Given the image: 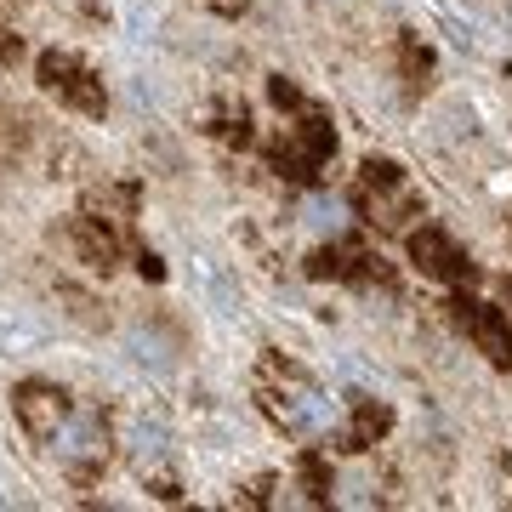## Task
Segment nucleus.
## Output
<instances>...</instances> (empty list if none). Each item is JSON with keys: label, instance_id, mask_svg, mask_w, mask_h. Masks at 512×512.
<instances>
[{"label": "nucleus", "instance_id": "f257e3e1", "mask_svg": "<svg viewBox=\"0 0 512 512\" xmlns=\"http://www.w3.org/2000/svg\"><path fill=\"white\" fill-rule=\"evenodd\" d=\"M330 154H336V126L313 103L268 143V165H274L285 183H319V171L330 165Z\"/></svg>", "mask_w": 512, "mask_h": 512}, {"label": "nucleus", "instance_id": "f03ea898", "mask_svg": "<svg viewBox=\"0 0 512 512\" xmlns=\"http://www.w3.org/2000/svg\"><path fill=\"white\" fill-rule=\"evenodd\" d=\"M444 313H450V325H456L495 370H512V319H507V308H490V302H478V296L461 285V291L444 302Z\"/></svg>", "mask_w": 512, "mask_h": 512}, {"label": "nucleus", "instance_id": "7ed1b4c3", "mask_svg": "<svg viewBox=\"0 0 512 512\" xmlns=\"http://www.w3.org/2000/svg\"><path fill=\"white\" fill-rule=\"evenodd\" d=\"M35 80L57 103H69L74 114H86V120H103L109 114V92H103V80H97L86 63L74 52H40L35 57Z\"/></svg>", "mask_w": 512, "mask_h": 512}, {"label": "nucleus", "instance_id": "20e7f679", "mask_svg": "<svg viewBox=\"0 0 512 512\" xmlns=\"http://www.w3.org/2000/svg\"><path fill=\"white\" fill-rule=\"evenodd\" d=\"M404 239H410V262H416L427 279H439V285H456V291H461V285H467V291L478 285V262L461 251L450 234H444L439 222H421V228H410Z\"/></svg>", "mask_w": 512, "mask_h": 512}, {"label": "nucleus", "instance_id": "39448f33", "mask_svg": "<svg viewBox=\"0 0 512 512\" xmlns=\"http://www.w3.org/2000/svg\"><path fill=\"white\" fill-rule=\"evenodd\" d=\"M353 205L382 234H410V222L421 217V194L410 188V177H399V183H359L353 188Z\"/></svg>", "mask_w": 512, "mask_h": 512}, {"label": "nucleus", "instance_id": "423d86ee", "mask_svg": "<svg viewBox=\"0 0 512 512\" xmlns=\"http://www.w3.org/2000/svg\"><path fill=\"white\" fill-rule=\"evenodd\" d=\"M12 416L23 421V433L29 439H52L57 427H63V416H69V393L52 382H18L12 387Z\"/></svg>", "mask_w": 512, "mask_h": 512}, {"label": "nucleus", "instance_id": "0eeeda50", "mask_svg": "<svg viewBox=\"0 0 512 512\" xmlns=\"http://www.w3.org/2000/svg\"><path fill=\"white\" fill-rule=\"evenodd\" d=\"M63 239H69L74 256H80L86 268H97V274H114V268H120V251H126V234L109 228V222H97L92 211H80V217L63 222Z\"/></svg>", "mask_w": 512, "mask_h": 512}, {"label": "nucleus", "instance_id": "6e6552de", "mask_svg": "<svg viewBox=\"0 0 512 512\" xmlns=\"http://www.w3.org/2000/svg\"><path fill=\"white\" fill-rule=\"evenodd\" d=\"M387 433H393V404L370 399V393H353V416H348V427L336 433V450H342V456H365L370 444H382Z\"/></svg>", "mask_w": 512, "mask_h": 512}, {"label": "nucleus", "instance_id": "1a4fd4ad", "mask_svg": "<svg viewBox=\"0 0 512 512\" xmlns=\"http://www.w3.org/2000/svg\"><path fill=\"white\" fill-rule=\"evenodd\" d=\"M86 211L97 222H109L120 234H131V222H137V183H114V188H92L86 194Z\"/></svg>", "mask_w": 512, "mask_h": 512}, {"label": "nucleus", "instance_id": "9d476101", "mask_svg": "<svg viewBox=\"0 0 512 512\" xmlns=\"http://www.w3.org/2000/svg\"><path fill=\"white\" fill-rule=\"evenodd\" d=\"M433 69H439V57L421 35H399V80H404V97H421L433 86Z\"/></svg>", "mask_w": 512, "mask_h": 512}, {"label": "nucleus", "instance_id": "9b49d317", "mask_svg": "<svg viewBox=\"0 0 512 512\" xmlns=\"http://www.w3.org/2000/svg\"><path fill=\"white\" fill-rule=\"evenodd\" d=\"M296 484L308 490L313 507H325L330 501V461L319 456V450H302V456H296Z\"/></svg>", "mask_w": 512, "mask_h": 512}, {"label": "nucleus", "instance_id": "f8f14e48", "mask_svg": "<svg viewBox=\"0 0 512 512\" xmlns=\"http://www.w3.org/2000/svg\"><path fill=\"white\" fill-rule=\"evenodd\" d=\"M23 148H29V120L12 114V109H0V154L12 160V154H23Z\"/></svg>", "mask_w": 512, "mask_h": 512}, {"label": "nucleus", "instance_id": "ddd939ff", "mask_svg": "<svg viewBox=\"0 0 512 512\" xmlns=\"http://www.w3.org/2000/svg\"><path fill=\"white\" fill-rule=\"evenodd\" d=\"M222 137V143H239L251 148V120H245V109H217V126H211Z\"/></svg>", "mask_w": 512, "mask_h": 512}, {"label": "nucleus", "instance_id": "4468645a", "mask_svg": "<svg viewBox=\"0 0 512 512\" xmlns=\"http://www.w3.org/2000/svg\"><path fill=\"white\" fill-rule=\"evenodd\" d=\"M268 97H274L279 114H302V109H308L302 86H296V80H285V74H274V80H268Z\"/></svg>", "mask_w": 512, "mask_h": 512}, {"label": "nucleus", "instance_id": "2eb2a0df", "mask_svg": "<svg viewBox=\"0 0 512 512\" xmlns=\"http://www.w3.org/2000/svg\"><path fill=\"white\" fill-rule=\"evenodd\" d=\"M404 177V165H393V160H376V154H370L365 165H359V183H399Z\"/></svg>", "mask_w": 512, "mask_h": 512}, {"label": "nucleus", "instance_id": "dca6fc26", "mask_svg": "<svg viewBox=\"0 0 512 512\" xmlns=\"http://www.w3.org/2000/svg\"><path fill=\"white\" fill-rule=\"evenodd\" d=\"M274 484H279L274 473L251 478V484H245V490H239V501H245V507H268V501H274Z\"/></svg>", "mask_w": 512, "mask_h": 512}, {"label": "nucleus", "instance_id": "f3484780", "mask_svg": "<svg viewBox=\"0 0 512 512\" xmlns=\"http://www.w3.org/2000/svg\"><path fill=\"white\" fill-rule=\"evenodd\" d=\"M18 63H23V40L0 23V69H18Z\"/></svg>", "mask_w": 512, "mask_h": 512}, {"label": "nucleus", "instance_id": "a211bd4d", "mask_svg": "<svg viewBox=\"0 0 512 512\" xmlns=\"http://www.w3.org/2000/svg\"><path fill=\"white\" fill-rule=\"evenodd\" d=\"M194 6L217 12V18H245V12H251V0H194Z\"/></svg>", "mask_w": 512, "mask_h": 512}, {"label": "nucleus", "instance_id": "6ab92c4d", "mask_svg": "<svg viewBox=\"0 0 512 512\" xmlns=\"http://www.w3.org/2000/svg\"><path fill=\"white\" fill-rule=\"evenodd\" d=\"M137 274H143V279H165V262L154 251H137Z\"/></svg>", "mask_w": 512, "mask_h": 512}, {"label": "nucleus", "instance_id": "aec40b11", "mask_svg": "<svg viewBox=\"0 0 512 512\" xmlns=\"http://www.w3.org/2000/svg\"><path fill=\"white\" fill-rule=\"evenodd\" d=\"M148 484H154V495H160V501H177V495H183V490H177V478H171V473H154V478H148Z\"/></svg>", "mask_w": 512, "mask_h": 512}, {"label": "nucleus", "instance_id": "412c9836", "mask_svg": "<svg viewBox=\"0 0 512 512\" xmlns=\"http://www.w3.org/2000/svg\"><path fill=\"white\" fill-rule=\"evenodd\" d=\"M501 308H507V319H512V274L501 279Z\"/></svg>", "mask_w": 512, "mask_h": 512}, {"label": "nucleus", "instance_id": "4be33fe9", "mask_svg": "<svg viewBox=\"0 0 512 512\" xmlns=\"http://www.w3.org/2000/svg\"><path fill=\"white\" fill-rule=\"evenodd\" d=\"M6 6H12V0H0V12H6Z\"/></svg>", "mask_w": 512, "mask_h": 512}, {"label": "nucleus", "instance_id": "5701e85b", "mask_svg": "<svg viewBox=\"0 0 512 512\" xmlns=\"http://www.w3.org/2000/svg\"><path fill=\"white\" fill-rule=\"evenodd\" d=\"M507 228H512V217H507Z\"/></svg>", "mask_w": 512, "mask_h": 512}]
</instances>
